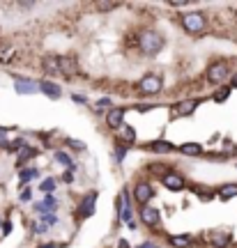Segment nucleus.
Returning <instances> with one entry per match:
<instances>
[{"instance_id":"f257e3e1","label":"nucleus","mask_w":237,"mask_h":248,"mask_svg":"<svg viewBox=\"0 0 237 248\" xmlns=\"http://www.w3.org/2000/svg\"><path fill=\"white\" fill-rule=\"evenodd\" d=\"M164 46V37L154 32V30H145L141 35V51L145 55H157Z\"/></svg>"},{"instance_id":"f03ea898","label":"nucleus","mask_w":237,"mask_h":248,"mask_svg":"<svg viewBox=\"0 0 237 248\" xmlns=\"http://www.w3.org/2000/svg\"><path fill=\"white\" fill-rule=\"evenodd\" d=\"M182 28H185L186 32H191V35H198L203 28H205V16H203L201 12H186L185 16H182Z\"/></svg>"},{"instance_id":"7ed1b4c3","label":"nucleus","mask_w":237,"mask_h":248,"mask_svg":"<svg viewBox=\"0 0 237 248\" xmlns=\"http://www.w3.org/2000/svg\"><path fill=\"white\" fill-rule=\"evenodd\" d=\"M164 88V80L154 76V74H148V76H143V80L138 83V90H141L143 94H159Z\"/></svg>"},{"instance_id":"20e7f679","label":"nucleus","mask_w":237,"mask_h":248,"mask_svg":"<svg viewBox=\"0 0 237 248\" xmlns=\"http://www.w3.org/2000/svg\"><path fill=\"white\" fill-rule=\"evenodd\" d=\"M230 76V69H228V64L226 62H217V64H212L210 69H207V80L210 83H223V80Z\"/></svg>"},{"instance_id":"39448f33","label":"nucleus","mask_w":237,"mask_h":248,"mask_svg":"<svg viewBox=\"0 0 237 248\" xmlns=\"http://www.w3.org/2000/svg\"><path fill=\"white\" fill-rule=\"evenodd\" d=\"M152 195H154V188H152L148 182H138L136 188H134V200L141 204V207H145V204L152 200Z\"/></svg>"},{"instance_id":"423d86ee","label":"nucleus","mask_w":237,"mask_h":248,"mask_svg":"<svg viewBox=\"0 0 237 248\" xmlns=\"http://www.w3.org/2000/svg\"><path fill=\"white\" fill-rule=\"evenodd\" d=\"M14 90L18 94H35V92H39V83L26 78H14Z\"/></svg>"},{"instance_id":"0eeeda50","label":"nucleus","mask_w":237,"mask_h":248,"mask_svg":"<svg viewBox=\"0 0 237 248\" xmlns=\"http://www.w3.org/2000/svg\"><path fill=\"white\" fill-rule=\"evenodd\" d=\"M159 218H161V214H159V209H154V207H141V221L145 223V225H150V228H154L159 223Z\"/></svg>"},{"instance_id":"6e6552de","label":"nucleus","mask_w":237,"mask_h":248,"mask_svg":"<svg viewBox=\"0 0 237 248\" xmlns=\"http://www.w3.org/2000/svg\"><path fill=\"white\" fill-rule=\"evenodd\" d=\"M122 120H124V108H111L106 113V124L111 129H120L122 126Z\"/></svg>"},{"instance_id":"1a4fd4ad","label":"nucleus","mask_w":237,"mask_h":248,"mask_svg":"<svg viewBox=\"0 0 237 248\" xmlns=\"http://www.w3.org/2000/svg\"><path fill=\"white\" fill-rule=\"evenodd\" d=\"M39 92H44L46 97H51V99L62 97L60 85H58V83H51V80H42V83H39Z\"/></svg>"},{"instance_id":"9d476101","label":"nucleus","mask_w":237,"mask_h":248,"mask_svg":"<svg viewBox=\"0 0 237 248\" xmlns=\"http://www.w3.org/2000/svg\"><path fill=\"white\" fill-rule=\"evenodd\" d=\"M198 106H201V99H186V101H180L175 106V113L177 115H191Z\"/></svg>"},{"instance_id":"9b49d317","label":"nucleus","mask_w":237,"mask_h":248,"mask_svg":"<svg viewBox=\"0 0 237 248\" xmlns=\"http://www.w3.org/2000/svg\"><path fill=\"white\" fill-rule=\"evenodd\" d=\"M164 186H166L168 191H182L185 188V179L175 175V172H168L166 177H164Z\"/></svg>"},{"instance_id":"f8f14e48","label":"nucleus","mask_w":237,"mask_h":248,"mask_svg":"<svg viewBox=\"0 0 237 248\" xmlns=\"http://www.w3.org/2000/svg\"><path fill=\"white\" fill-rule=\"evenodd\" d=\"M58 64H60V74H67V76H71V74H76L79 71V67H76V58H58Z\"/></svg>"},{"instance_id":"ddd939ff","label":"nucleus","mask_w":237,"mask_h":248,"mask_svg":"<svg viewBox=\"0 0 237 248\" xmlns=\"http://www.w3.org/2000/svg\"><path fill=\"white\" fill-rule=\"evenodd\" d=\"M55 207H58V200H55L53 195H46L42 202H37V204H35L37 212H46V214H51L53 209H55Z\"/></svg>"},{"instance_id":"4468645a","label":"nucleus","mask_w":237,"mask_h":248,"mask_svg":"<svg viewBox=\"0 0 237 248\" xmlns=\"http://www.w3.org/2000/svg\"><path fill=\"white\" fill-rule=\"evenodd\" d=\"M118 209H120V221H129L132 216V209H129V200H127V191L120 195V202H118Z\"/></svg>"},{"instance_id":"2eb2a0df","label":"nucleus","mask_w":237,"mask_h":248,"mask_svg":"<svg viewBox=\"0 0 237 248\" xmlns=\"http://www.w3.org/2000/svg\"><path fill=\"white\" fill-rule=\"evenodd\" d=\"M180 152L186 154V156H201L203 147L198 145V142H185V145H180Z\"/></svg>"},{"instance_id":"dca6fc26","label":"nucleus","mask_w":237,"mask_h":248,"mask_svg":"<svg viewBox=\"0 0 237 248\" xmlns=\"http://www.w3.org/2000/svg\"><path fill=\"white\" fill-rule=\"evenodd\" d=\"M42 64H44V71H49V74H60V64H58L55 55H46Z\"/></svg>"},{"instance_id":"f3484780","label":"nucleus","mask_w":237,"mask_h":248,"mask_svg":"<svg viewBox=\"0 0 237 248\" xmlns=\"http://www.w3.org/2000/svg\"><path fill=\"white\" fill-rule=\"evenodd\" d=\"M237 195V184H226L219 188V198L221 200H230V198H235Z\"/></svg>"},{"instance_id":"a211bd4d","label":"nucleus","mask_w":237,"mask_h":248,"mask_svg":"<svg viewBox=\"0 0 237 248\" xmlns=\"http://www.w3.org/2000/svg\"><path fill=\"white\" fill-rule=\"evenodd\" d=\"M212 244L217 248H226L230 244V234H226V232H219V234H214L212 237Z\"/></svg>"},{"instance_id":"6ab92c4d","label":"nucleus","mask_w":237,"mask_h":248,"mask_svg":"<svg viewBox=\"0 0 237 248\" xmlns=\"http://www.w3.org/2000/svg\"><path fill=\"white\" fill-rule=\"evenodd\" d=\"M33 156H35V150H33L30 145H21V147H18V163L33 159Z\"/></svg>"},{"instance_id":"aec40b11","label":"nucleus","mask_w":237,"mask_h":248,"mask_svg":"<svg viewBox=\"0 0 237 248\" xmlns=\"http://www.w3.org/2000/svg\"><path fill=\"white\" fill-rule=\"evenodd\" d=\"M170 244H173L175 248H189L191 246V241H189L186 234H175V237H170Z\"/></svg>"},{"instance_id":"412c9836","label":"nucleus","mask_w":237,"mask_h":248,"mask_svg":"<svg viewBox=\"0 0 237 248\" xmlns=\"http://www.w3.org/2000/svg\"><path fill=\"white\" fill-rule=\"evenodd\" d=\"M81 212L85 214V216H90V214L95 212V193L90 195V198H85V200H83V207H81Z\"/></svg>"},{"instance_id":"4be33fe9","label":"nucleus","mask_w":237,"mask_h":248,"mask_svg":"<svg viewBox=\"0 0 237 248\" xmlns=\"http://www.w3.org/2000/svg\"><path fill=\"white\" fill-rule=\"evenodd\" d=\"M150 147H152L154 152H164V154H166V152H173V145H170V142H166V140H157V142H152Z\"/></svg>"},{"instance_id":"5701e85b","label":"nucleus","mask_w":237,"mask_h":248,"mask_svg":"<svg viewBox=\"0 0 237 248\" xmlns=\"http://www.w3.org/2000/svg\"><path fill=\"white\" fill-rule=\"evenodd\" d=\"M55 161H58V163H62V166H69V170L74 168V163H71V159H69V154H65V152H55Z\"/></svg>"},{"instance_id":"b1692460","label":"nucleus","mask_w":237,"mask_h":248,"mask_svg":"<svg viewBox=\"0 0 237 248\" xmlns=\"http://www.w3.org/2000/svg\"><path fill=\"white\" fill-rule=\"evenodd\" d=\"M55 184H58V182H55V179H53V177H46L44 182L39 184V188H42L44 193H53V188H55Z\"/></svg>"},{"instance_id":"393cba45","label":"nucleus","mask_w":237,"mask_h":248,"mask_svg":"<svg viewBox=\"0 0 237 248\" xmlns=\"http://www.w3.org/2000/svg\"><path fill=\"white\" fill-rule=\"evenodd\" d=\"M124 129H122V138H124V142H134L136 140V131H134L132 126H127V124H122Z\"/></svg>"},{"instance_id":"a878e982","label":"nucleus","mask_w":237,"mask_h":248,"mask_svg":"<svg viewBox=\"0 0 237 248\" xmlns=\"http://www.w3.org/2000/svg\"><path fill=\"white\" fill-rule=\"evenodd\" d=\"M39 172H37L35 168H30V170H21V182L26 184V182H30V179H35Z\"/></svg>"},{"instance_id":"bb28decb","label":"nucleus","mask_w":237,"mask_h":248,"mask_svg":"<svg viewBox=\"0 0 237 248\" xmlns=\"http://www.w3.org/2000/svg\"><path fill=\"white\" fill-rule=\"evenodd\" d=\"M230 97V88H219V92H217V94H214V101H226V99Z\"/></svg>"},{"instance_id":"cd10ccee","label":"nucleus","mask_w":237,"mask_h":248,"mask_svg":"<svg viewBox=\"0 0 237 248\" xmlns=\"http://www.w3.org/2000/svg\"><path fill=\"white\" fill-rule=\"evenodd\" d=\"M42 225H44V228H49V225H55V223H58V218H55V216H53V214H44V216H42Z\"/></svg>"},{"instance_id":"c85d7f7f","label":"nucleus","mask_w":237,"mask_h":248,"mask_svg":"<svg viewBox=\"0 0 237 248\" xmlns=\"http://www.w3.org/2000/svg\"><path fill=\"white\" fill-rule=\"evenodd\" d=\"M108 106H111V99H99L95 110H104V108H108Z\"/></svg>"},{"instance_id":"c756f323","label":"nucleus","mask_w":237,"mask_h":248,"mask_svg":"<svg viewBox=\"0 0 237 248\" xmlns=\"http://www.w3.org/2000/svg\"><path fill=\"white\" fill-rule=\"evenodd\" d=\"M67 145H71L74 150H83V147H85V145H83L81 140H67Z\"/></svg>"},{"instance_id":"7c9ffc66","label":"nucleus","mask_w":237,"mask_h":248,"mask_svg":"<svg viewBox=\"0 0 237 248\" xmlns=\"http://www.w3.org/2000/svg\"><path fill=\"white\" fill-rule=\"evenodd\" d=\"M97 7H99V9H106V12H108V9H113L115 5H113V2H99Z\"/></svg>"},{"instance_id":"2f4dec72","label":"nucleus","mask_w":237,"mask_h":248,"mask_svg":"<svg viewBox=\"0 0 237 248\" xmlns=\"http://www.w3.org/2000/svg\"><path fill=\"white\" fill-rule=\"evenodd\" d=\"M30 188H26V191H23V193H21V200H23V202H28V200H30Z\"/></svg>"},{"instance_id":"473e14b6","label":"nucleus","mask_w":237,"mask_h":248,"mask_svg":"<svg viewBox=\"0 0 237 248\" xmlns=\"http://www.w3.org/2000/svg\"><path fill=\"white\" fill-rule=\"evenodd\" d=\"M237 88V74L233 76V80H230V90H235Z\"/></svg>"},{"instance_id":"72a5a7b5","label":"nucleus","mask_w":237,"mask_h":248,"mask_svg":"<svg viewBox=\"0 0 237 248\" xmlns=\"http://www.w3.org/2000/svg\"><path fill=\"white\" fill-rule=\"evenodd\" d=\"M141 248H159V246H157V244H150V241H145Z\"/></svg>"},{"instance_id":"f704fd0d","label":"nucleus","mask_w":237,"mask_h":248,"mask_svg":"<svg viewBox=\"0 0 237 248\" xmlns=\"http://www.w3.org/2000/svg\"><path fill=\"white\" fill-rule=\"evenodd\" d=\"M118 248H132V246H129V244H127V241H120V244H118Z\"/></svg>"},{"instance_id":"c9c22d12","label":"nucleus","mask_w":237,"mask_h":248,"mask_svg":"<svg viewBox=\"0 0 237 248\" xmlns=\"http://www.w3.org/2000/svg\"><path fill=\"white\" fill-rule=\"evenodd\" d=\"M0 145H5V131L0 129Z\"/></svg>"}]
</instances>
